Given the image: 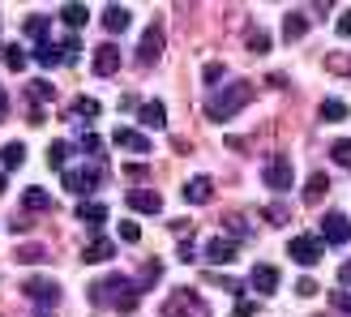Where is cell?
Returning <instances> with one entry per match:
<instances>
[{"label": "cell", "instance_id": "cell-1", "mask_svg": "<svg viewBox=\"0 0 351 317\" xmlns=\"http://www.w3.org/2000/svg\"><path fill=\"white\" fill-rule=\"evenodd\" d=\"M137 292H142V283H133V279H125V274H108V279H95L90 301L112 305L116 313H133L137 309Z\"/></svg>", "mask_w": 351, "mask_h": 317}, {"label": "cell", "instance_id": "cell-2", "mask_svg": "<svg viewBox=\"0 0 351 317\" xmlns=\"http://www.w3.org/2000/svg\"><path fill=\"white\" fill-rule=\"evenodd\" d=\"M249 99H253V82L236 78V82H227L223 91H219L215 99H210L206 116H210V120H219V125H223V120H232V116H236V112H240V108H244Z\"/></svg>", "mask_w": 351, "mask_h": 317}, {"label": "cell", "instance_id": "cell-3", "mask_svg": "<svg viewBox=\"0 0 351 317\" xmlns=\"http://www.w3.org/2000/svg\"><path fill=\"white\" fill-rule=\"evenodd\" d=\"M261 180H266V189H274V193H287V189L295 185L291 158H287V154H274L270 163H266V172H261Z\"/></svg>", "mask_w": 351, "mask_h": 317}, {"label": "cell", "instance_id": "cell-4", "mask_svg": "<svg viewBox=\"0 0 351 317\" xmlns=\"http://www.w3.org/2000/svg\"><path fill=\"white\" fill-rule=\"evenodd\" d=\"M64 189L73 193V198H90V193L99 189V167H64Z\"/></svg>", "mask_w": 351, "mask_h": 317}, {"label": "cell", "instance_id": "cell-5", "mask_svg": "<svg viewBox=\"0 0 351 317\" xmlns=\"http://www.w3.org/2000/svg\"><path fill=\"white\" fill-rule=\"evenodd\" d=\"M322 253H326L322 236H295V240L287 244V257H291V261H300V266H317Z\"/></svg>", "mask_w": 351, "mask_h": 317}, {"label": "cell", "instance_id": "cell-6", "mask_svg": "<svg viewBox=\"0 0 351 317\" xmlns=\"http://www.w3.org/2000/svg\"><path fill=\"white\" fill-rule=\"evenodd\" d=\"M22 292L30 296V301H39V305H56L60 301V283H56V279H47V274L22 279Z\"/></svg>", "mask_w": 351, "mask_h": 317}, {"label": "cell", "instance_id": "cell-7", "mask_svg": "<svg viewBox=\"0 0 351 317\" xmlns=\"http://www.w3.org/2000/svg\"><path fill=\"white\" fill-rule=\"evenodd\" d=\"M351 240V219L347 215H322V244H347Z\"/></svg>", "mask_w": 351, "mask_h": 317}, {"label": "cell", "instance_id": "cell-8", "mask_svg": "<svg viewBox=\"0 0 351 317\" xmlns=\"http://www.w3.org/2000/svg\"><path fill=\"white\" fill-rule=\"evenodd\" d=\"M240 257V244L232 236H210L206 240V261H215V266H227V261Z\"/></svg>", "mask_w": 351, "mask_h": 317}, {"label": "cell", "instance_id": "cell-9", "mask_svg": "<svg viewBox=\"0 0 351 317\" xmlns=\"http://www.w3.org/2000/svg\"><path fill=\"white\" fill-rule=\"evenodd\" d=\"M176 313H189V317H210V309L197 301V292H189V287H180L167 301V317H176Z\"/></svg>", "mask_w": 351, "mask_h": 317}, {"label": "cell", "instance_id": "cell-10", "mask_svg": "<svg viewBox=\"0 0 351 317\" xmlns=\"http://www.w3.org/2000/svg\"><path fill=\"white\" fill-rule=\"evenodd\" d=\"M120 73V47L116 43H99L95 51V78H116Z\"/></svg>", "mask_w": 351, "mask_h": 317}, {"label": "cell", "instance_id": "cell-11", "mask_svg": "<svg viewBox=\"0 0 351 317\" xmlns=\"http://www.w3.org/2000/svg\"><path fill=\"white\" fill-rule=\"evenodd\" d=\"M163 56V26H150L146 34H142V47H137V60L142 64H154Z\"/></svg>", "mask_w": 351, "mask_h": 317}, {"label": "cell", "instance_id": "cell-12", "mask_svg": "<svg viewBox=\"0 0 351 317\" xmlns=\"http://www.w3.org/2000/svg\"><path fill=\"white\" fill-rule=\"evenodd\" d=\"M180 198H184L189 206H202V202H210V198H215V185H210V176H193V180H184Z\"/></svg>", "mask_w": 351, "mask_h": 317}, {"label": "cell", "instance_id": "cell-13", "mask_svg": "<svg viewBox=\"0 0 351 317\" xmlns=\"http://www.w3.org/2000/svg\"><path fill=\"white\" fill-rule=\"evenodd\" d=\"M125 202H129V210H142V215H159L163 210V198L154 189H129Z\"/></svg>", "mask_w": 351, "mask_h": 317}, {"label": "cell", "instance_id": "cell-14", "mask_svg": "<svg viewBox=\"0 0 351 317\" xmlns=\"http://www.w3.org/2000/svg\"><path fill=\"white\" fill-rule=\"evenodd\" d=\"M249 283H253V292H257V296H274V292H278V270L261 261V266H253Z\"/></svg>", "mask_w": 351, "mask_h": 317}, {"label": "cell", "instance_id": "cell-15", "mask_svg": "<svg viewBox=\"0 0 351 317\" xmlns=\"http://www.w3.org/2000/svg\"><path fill=\"white\" fill-rule=\"evenodd\" d=\"M112 257H116V244H112L108 236H95V240L82 249V261H86V266H99V261H112Z\"/></svg>", "mask_w": 351, "mask_h": 317}, {"label": "cell", "instance_id": "cell-16", "mask_svg": "<svg viewBox=\"0 0 351 317\" xmlns=\"http://www.w3.org/2000/svg\"><path fill=\"white\" fill-rule=\"evenodd\" d=\"M112 142H116V146H125L129 154H150V137H146V133H137V129H116V133H112Z\"/></svg>", "mask_w": 351, "mask_h": 317}, {"label": "cell", "instance_id": "cell-17", "mask_svg": "<svg viewBox=\"0 0 351 317\" xmlns=\"http://www.w3.org/2000/svg\"><path fill=\"white\" fill-rule=\"evenodd\" d=\"M137 120H142L146 129H163L167 125V108L159 99H150V103H142V108H137Z\"/></svg>", "mask_w": 351, "mask_h": 317}, {"label": "cell", "instance_id": "cell-18", "mask_svg": "<svg viewBox=\"0 0 351 317\" xmlns=\"http://www.w3.org/2000/svg\"><path fill=\"white\" fill-rule=\"evenodd\" d=\"M326 193H330V176H326V172H313V176H308V185H304V202H308V206H317Z\"/></svg>", "mask_w": 351, "mask_h": 317}, {"label": "cell", "instance_id": "cell-19", "mask_svg": "<svg viewBox=\"0 0 351 317\" xmlns=\"http://www.w3.org/2000/svg\"><path fill=\"white\" fill-rule=\"evenodd\" d=\"M22 163H26V146H22V142H5V146H0V167L17 172Z\"/></svg>", "mask_w": 351, "mask_h": 317}, {"label": "cell", "instance_id": "cell-20", "mask_svg": "<svg viewBox=\"0 0 351 317\" xmlns=\"http://www.w3.org/2000/svg\"><path fill=\"white\" fill-rule=\"evenodd\" d=\"M60 22L69 30H82L86 22H90V9H86V5H60Z\"/></svg>", "mask_w": 351, "mask_h": 317}, {"label": "cell", "instance_id": "cell-21", "mask_svg": "<svg viewBox=\"0 0 351 317\" xmlns=\"http://www.w3.org/2000/svg\"><path fill=\"white\" fill-rule=\"evenodd\" d=\"M103 26H108V34L129 30V9H125V5H108V13H103Z\"/></svg>", "mask_w": 351, "mask_h": 317}, {"label": "cell", "instance_id": "cell-22", "mask_svg": "<svg viewBox=\"0 0 351 317\" xmlns=\"http://www.w3.org/2000/svg\"><path fill=\"white\" fill-rule=\"evenodd\" d=\"M22 206H26V210H51V206H56V198H51L47 189L34 185V189H26V193H22Z\"/></svg>", "mask_w": 351, "mask_h": 317}, {"label": "cell", "instance_id": "cell-23", "mask_svg": "<svg viewBox=\"0 0 351 317\" xmlns=\"http://www.w3.org/2000/svg\"><path fill=\"white\" fill-rule=\"evenodd\" d=\"M304 30H308V17H304V13H287V17H283V39H287V43L304 39Z\"/></svg>", "mask_w": 351, "mask_h": 317}, {"label": "cell", "instance_id": "cell-24", "mask_svg": "<svg viewBox=\"0 0 351 317\" xmlns=\"http://www.w3.org/2000/svg\"><path fill=\"white\" fill-rule=\"evenodd\" d=\"M34 60H39L43 69H51V64H60L64 56H60V43H51V39H43V43H34Z\"/></svg>", "mask_w": 351, "mask_h": 317}, {"label": "cell", "instance_id": "cell-25", "mask_svg": "<svg viewBox=\"0 0 351 317\" xmlns=\"http://www.w3.org/2000/svg\"><path fill=\"white\" fill-rule=\"evenodd\" d=\"M77 219L90 223V227H99L103 219H108V206H99V202H77Z\"/></svg>", "mask_w": 351, "mask_h": 317}, {"label": "cell", "instance_id": "cell-26", "mask_svg": "<svg viewBox=\"0 0 351 317\" xmlns=\"http://www.w3.org/2000/svg\"><path fill=\"white\" fill-rule=\"evenodd\" d=\"M22 30L30 34V39H39V43H43L51 26H47V17H43V13H30V17H26V22H22Z\"/></svg>", "mask_w": 351, "mask_h": 317}, {"label": "cell", "instance_id": "cell-27", "mask_svg": "<svg viewBox=\"0 0 351 317\" xmlns=\"http://www.w3.org/2000/svg\"><path fill=\"white\" fill-rule=\"evenodd\" d=\"M330 158H335L339 167H351V137H335V142H330Z\"/></svg>", "mask_w": 351, "mask_h": 317}, {"label": "cell", "instance_id": "cell-28", "mask_svg": "<svg viewBox=\"0 0 351 317\" xmlns=\"http://www.w3.org/2000/svg\"><path fill=\"white\" fill-rule=\"evenodd\" d=\"M322 120H330V125H335V120H347V103L343 99H322Z\"/></svg>", "mask_w": 351, "mask_h": 317}, {"label": "cell", "instance_id": "cell-29", "mask_svg": "<svg viewBox=\"0 0 351 317\" xmlns=\"http://www.w3.org/2000/svg\"><path fill=\"white\" fill-rule=\"evenodd\" d=\"M13 257H17V261H26V266H34V261H47V249H43V244H22V249H17Z\"/></svg>", "mask_w": 351, "mask_h": 317}, {"label": "cell", "instance_id": "cell-30", "mask_svg": "<svg viewBox=\"0 0 351 317\" xmlns=\"http://www.w3.org/2000/svg\"><path fill=\"white\" fill-rule=\"evenodd\" d=\"M73 116H77V120H95V116H99V99H90V95H86V99H73Z\"/></svg>", "mask_w": 351, "mask_h": 317}, {"label": "cell", "instance_id": "cell-31", "mask_svg": "<svg viewBox=\"0 0 351 317\" xmlns=\"http://www.w3.org/2000/svg\"><path fill=\"white\" fill-rule=\"evenodd\" d=\"M64 158H69V142H51L47 146V167H60L64 172Z\"/></svg>", "mask_w": 351, "mask_h": 317}, {"label": "cell", "instance_id": "cell-32", "mask_svg": "<svg viewBox=\"0 0 351 317\" xmlns=\"http://www.w3.org/2000/svg\"><path fill=\"white\" fill-rule=\"evenodd\" d=\"M5 64L13 69V73H22V69H26V51L17 47V43H13V47H5Z\"/></svg>", "mask_w": 351, "mask_h": 317}, {"label": "cell", "instance_id": "cell-33", "mask_svg": "<svg viewBox=\"0 0 351 317\" xmlns=\"http://www.w3.org/2000/svg\"><path fill=\"white\" fill-rule=\"evenodd\" d=\"M116 232H120V240H125V244H137V240H142V227H137L133 219H125V223L116 227Z\"/></svg>", "mask_w": 351, "mask_h": 317}, {"label": "cell", "instance_id": "cell-34", "mask_svg": "<svg viewBox=\"0 0 351 317\" xmlns=\"http://www.w3.org/2000/svg\"><path fill=\"white\" fill-rule=\"evenodd\" d=\"M249 47L257 51V56H266V51H270V34H266V30H253V34H249Z\"/></svg>", "mask_w": 351, "mask_h": 317}, {"label": "cell", "instance_id": "cell-35", "mask_svg": "<svg viewBox=\"0 0 351 317\" xmlns=\"http://www.w3.org/2000/svg\"><path fill=\"white\" fill-rule=\"evenodd\" d=\"M232 317H257V301H249V296H240V301H236V309H232Z\"/></svg>", "mask_w": 351, "mask_h": 317}, {"label": "cell", "instance_id": "cell-36", "mask_svg": "<svg viewBox=\"0 0 351 317\" xmlns=\"http://www.w3.org/2000/svg\"><path fill=\"white\" fill-rule=\"evenodd\" d=\"M261 215H266V223H287V219H291V215H287V206H278V202H274V206H266Z\"/></svg>", "mask_w": 351, "mask_h": 317}, {"label": "cell", "instance_id": "cell-37", "mask_svg": "<svg viewBox=\"0 0 351 317\" xmlns=\"http://www.w3.org/2000/svg\"><path fill=\"white\" fill-rule=\"evenodd\" d=\"M77 47H82V43H77V34H64V39H60V56H64V60H73V56H77Z\"/></svg>", "mask_w": 351, "mask_h": 317}, {"label": "cell", "instance_id": "cell-38", "mask_svg": "<svg viewBox=\"0 0 351 317\" xmlns=\"http://www.w3.org/2000/svg\"><path fill=\"white\" fill-rule=\"evenodd\" d=\"M295 292H300V296H317V279H313V274H300V279H295Z\"/></svg>", "mask_w": 351, "mask_h": 317}, {"label": "cell", "instance_id": "cell-39", "mask_svg": "<svg viewBox=\"0 0 351 317\" xmlns=\"http://www.w3.org/2000/svg\"><path fill=\"white\" fill-rule=\"evenodd\" d=\"M330 305H335L339 313H351V292L343 287V292H335V296H330Z\"/></svg>", "mask_w": 351, "mask_h": 317}, {"label": "cell", "instance_id": "cell-40", "mask_svg": "<svg viewBox=\"0 0 351 317\" xmlns=\"http://www.w3.org/2000/svg\"><path fill=\"white\" fill-rule=\"evenodd\" d=\"M77 150H86V154H103V142H99V137H95V133H86Z\"/></svg>", "mask_w": 351, "mask_h": 317}, {"label": "cell", "instance_id": "cell-41", "mask_svg": "<svg viewBox=\"0 0 351 317\" xmlns=\"http://www.w3.org/2000/svg\"><path fill=\"white\" fill-rule=\"evenodd\" d=\"M202 82H206V86H215V82H223V64H206V73H202Z\"/></svg>", "mask_w": 351, "mask_h": 317}, {"label": "cell", "instance_id": "cell-42", "mask_svg": "<svg viewBox=\"0 0 351 317\" xmlns=\"http://www.w3.org/2000/svg\"><path fill=\"white\" fill-rule=\"evenodd\" d=\"M30 95H34V99H47V103H51V86H47V82H30Z\"/></svg>", "mask_w": 351, "mask_h": 317}, {"label": "cell", "instance_id": "cell-43", "mask_svg": "<svg viewBox=\"0 0 351 317\" xmlns=\"http://www.w3.org/2000/svg\"><path fill=\"white\" fill-rule=\"evenodd\" d=\"M227 232H236V236H244V232H249V227H244V219H240V215H227Z\"/></svg>", "mask_w": 351, "mask_h": 317}, {"label": "cell", "instance_id": "cell-44", "mask_svg": "<svg viewBox=\"0 0 351 317\" xmlns=\"http://www.w3.org/2000/svg\"><path fill=\"white\" fill-rule=\"evenodd\" d=\"M339 34H343V39H351V9L339 13Z\"/></svg>", "mask_w": 351, "mask_h": 317}, {"label": "cell", "instance_id": "cell-45", "mask_svg": "<svg viewBox=\"0 0 351 317\" xmlns=\"http://www.w3.org/2000/svg\"><path fill=\"white\" fill-rule=\"evenodd\" d=\"M339 283H347V287H351V257H347L343 266H339Z\"/></svg>", "mask_w": 351, "mask_h": 317}, {"label": "cell", "instance_id": "cell-46", "mask_svg": "<svg viewBox=\"0 0 351 317\" xmlns=\"http://www.w3.org/2000/svg\"><path fill=\"white\" fill-rule=\"evenodd\" d=\"M5 112H9V95H5V86H0V120H5Z\"/></svg>", "mask_w": 351, "mask_h": 317}, {"label": "cell", "instance_id": "cell-47", "mask_svg": "<svg viewBox=\"0 0 351 317\" xmlns=\"http://www.w3.org/2000/svg\"><path fill=\"white\" fill-rule=\"evenodd\" d=\"M0 193H5V172H0Z\"/></svg>", "mask_w": 351, "mask_h": 317}, {"label": "cell", "instance_id": "cell-48", "mask_svg": "<svg viewBox=\"0 0 351 317\" xmlns=\"http://www.w3.org/2000/svg\"><path fill=\"white\" fill-rule=\"evenodd\" d=\"M34 317H47V313H34Z\"/></svg>", "mask_w": 351, "mask_h": 317}]
</instances>
